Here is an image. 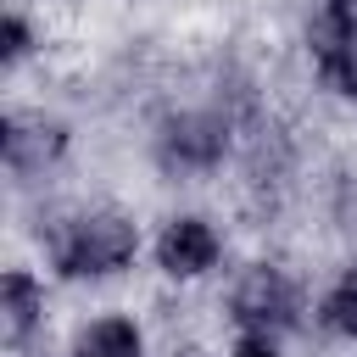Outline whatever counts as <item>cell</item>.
Returning a JSON list of instances; mask_svg holds the SVG:
<instances>
[{
  "mask_svg": "<svg viewBox=\"0 0 357 357\" xmlns=\"http://www.w3.org/2000/svg\"><path fill=\"white\" fill-rule=\"evenodd\" d=\"M156 257H162V268H167L173 279H195V273H206V268L218 262V234H212L201 218H173V223L162 229Z\"/></svg>",
  "mask_w": 357,
  "mask_h": 357,
  "instance_id": "3957f363",
  "label": "cell"
},
{
  "mask_svg": "<svg viewBox=\"0 0 357 357\" xmlns=\"http://www.w3.org/2000/svg\"><path fill=\"white\" fill-rule=\"evenodd\" d=\"M33 318H39V290H33V279H28V273H6V335H11V340L28 335Z\"/></svg>",
  "mask_w": 357,
  "mask_h": 357,
  "instance_id": "52a82bcc",
  "label": "cell"
},
{
  "mask_svg": "<svg viewBox=\"0 0 357 357\" xmlns=\"http://www.w3.org/2000/svg\"><path fill=\"white\" fill-rule=\"evenodd\" d=\"M234 357H273V346H268V335H245L234 346Z\"/></svg>",
  "mask_w": 357,
  "mask_h": 357,
  "instance_id": "30bf717a",
  "label": "cell"
},
{
  "mask_svg": "<svg viewBox=\"0 0 357 357\" xmlns=\"http://www.w3.org/2000/svg\"><path fill=\"white\" fill-rule=\"evenodd\" d=\"M28 50V28H22V17H6V61H17Z\"/></svg>",
  "mask_w": 357,
  "mask_h": 357,
  "instance_id": "9c48e42d",
  "label": "cell"
},
{
  "mask_svg": "<svg viewBox=\"0 0 357 357\" xmlns=\"http://www.w3.org/2000/svg\"><path fill=\"white\" fill-rule=\"evenodd\" d=\"M0 145H6V162H11L17 173H39L45 162H56V156H61L67 134H61L56 123H45V117H6Z\"/></svg>",
  "mask_w": 357,
  "mask_h": 357,
  "instance_id": "277c9868",
  "label": "cell"
},
{
  "mask_svg": "<svg viewBox=\"0 0 357 357\" xmlns=\"http://www.w3.org/2000/svg\"><path fill=\"white\" fill-rule=\"evenodd\" d=\"M324 324H329L335 335H351V340H357V268H346L340 284L329 290V301H324Z\"/></svg>",
  "mask_w": 357,
  "mask_h": 357,
  "instance_id": "ba28073f",
  "label": "cell"
},
{
  "mask_svg": "<svg viewBox=\"0 0 357 357\" xmlns=\"http://www.w3.org/2000/svg\"><path fill=\"white\" fill-rule=\"evenodd\" d=\"M234 318L257 335L268 329H290L296 324V290L279 268H251L240 284H234Z\"/></svg>",
  "mask_w": 357,
  "mask_h": 357,
  "instance_id": "7a4b0ae2",
  "label": "cell"
},
{
  "mask_svg": "<svg viewBox=\"0 0 357 357\" xmlns=\"http://www.w3.org/2000/svg\"><path fill=\"white\" fill-rule=\"evenodd\" d=\"M134 245L139 240H134V223L123 212H89L61 234L56 262H61V273H117L134 257Z\"/></svg>",
  "mask_w": 357,
  "mask_h": 357,
  "instance_id": "6da1fadb",
  "label": "cell"
},
{
  "mask_svg": "<svg viewBox=\"0 0 357 357\" xmlns=\"http://www.w3.org/2000/svg\"><path fill=\"white\" fill-rule=\"evenodd\" d=\"M73 357H139V329H134L128 318H100V324L78 340Z\"/></svg>",
  "mask_w": 357,
  "mask_h": 357,
  "instance_id": "8992f818",
  "label": "cell"
},
{
  "mask_svg": "<svg viewBox=\"0 0 357 357\" xmlns=\"http://www.w3.org/2000/svg\"><path fill=\"white\" fill-rule=\"evenodd\" d=\"M223 145H229V134H223V123L206 117V112H190V117L167 123V156L184 162V167H212V162L223 156Z\"/></svg>",
  "mask_w": 357,
  "mask_h": 357,
  "instance_id": "5b68a950",
  "label": "cell"
}]
</instances>
